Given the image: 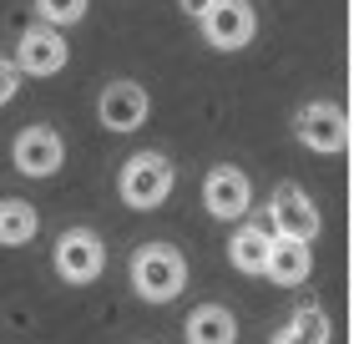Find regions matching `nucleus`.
Returning a JSON list of instances; mask_svg holds the SVG:
<instances>
[{
    "mask_svg": "<svg viewBox=\"0 0 354 344\" xmlns=\"http://www.w3.org/2000/svg\"><path fill=\"white\" fill-rule=\"evenodd\" d=\"M187 284V258L172 248V243H147L132 258V289L147 304H172Z\"/></svg>",
    "mask_w": 354,
    "mask_h": 344,
    "instance_id": "obj_1",
    "label": "nucleus"
},
{
    "mask_svg": "<svg viewBox=\"0 0 354 344\" xmlns=\"http://www.w3.org/2000/svg\"><path fill=\"white\" fill-rule=\"evenodd\" d=\"M172 183H177V172H172V162L162 152H137V157L122 162V203L127 208H142V212L162 208Z\"/></svg>",
    "mask_w": 354,
    "mask_h": 344,
    "instance_id": "obj_2",
    "label": "nucleus"
},
{
    "mask_svg": "<svg viewBox=\"0 0 354 344\" xmlns=\"http://www.w3.org/2000/svg\"><path fill=\"white\" fill-rule=\"evenodd\" d=\"M268 223L273 238H294V243H314L319 238V208L299 183H279L268 198Z\"/></svg>",
    "mask_w": 354,
    "mask_h": 344,
    "instance_id": "obj_3",
    "label": "nucleus"
},
{
    "mask_svg": "<svg viewBox=\"0 0 354 344\" xmlns=\"http://www.w3.org/2000/svg\"><path fill=\"white\" fill-rule=\"evenodd\" d=\"M102 269H106V248L91 228H66L56 238V273L66 284H96Z\"/></svg>",
    "mask_w": 354,
    "mask_h": 344,
    "instance_id": "obj_4",
    "label": "nucleus"
},
{
    "mask_svg": "<svg viewBox=\"0 0 354 344\" xmlns=\"http://www.w3.org/2000/svg\"><path fill=\"white\" fill-rule=\"evenodd\" d=\"M10 162H15L21 177H51L66 162V142H61L56 127H26L10 147Z\"/></svg>",
    "mask_w": 354,
    "mask_h": 344,
    "instance_id": "obj_5",
    "label": "nucleus"
},
{
    "mask_svg": "<svg viewBox=\"0 0 354 344\" xmlns=\"http://www.w3.org/2000/svg\"><path fill=\"white\" fill-rule=\"evenodd\" d=\"M294 132H299V142L309 147V152H344V142H349V117H344L334 102H309V107H299Z\"/></svg>",
    "mask_w": 354,
    "mask_h": 344,
    "instance_id": "obj_6",
    "label": "nucleus"
},
{
    "mask_svg": "<svg viewBox=\"0 0 354 344\" xmlns=\"http://www.w3.org/2000/svg\"><path fill=\"white\" fill-rule=\"evenodd\" d=\"M147 111H152L147 87H137V81H111L96 96V117H102L106 132H137L147 122Z\"/></svg>",
    "mask_w": 354,
    "mask_h": 344,
    "instance_id": "obj_7",
    "label": "nucleus"
},
{
    "mask_svg": "<svg viewBox=\"0 0 354 344\" xmlns=\"http://www.w3.org/2000/svg\"><path fill=\"white\" fill-rule=\"evenodd\" d=\"M253 30H259V15H253L248 0H218V6L203 15V36H207V46H218V51H243L253 41Z\"/></svg>",
    "mask_w": 354,
    "mask_h": 344,
    "instance_id": "obj_8",
    "label": "nucleus"
},
{
    "mask_svg": "<svg viewBox=\"0 0 354 344\" xmlns=\"http://www.w3.org/2000/svg\"><path fill=\"white\" fill-rule=\"evenodd\" d=\"M66 56H71V46L56 26H30L26 36L15 41V66L26 76H56L66 66Z\"/></svg>",
    "mask_w": 354,
    "mask_h": 344,
    "instance_id": "obj_9",
    "label": "nucleus"
},
{
    "mask_svg": "<svg viewBox=\"0 0 354 344\" xmlns=\"http://www.w3.org/2000/svg\"><path fill=\"white\" fill-rule=\"evenodd\" d=\"M203 203H207V212H213V218L233 223V218H243V212H248L253 183H248L238 168H213V172H207V183H203Z\"/></svg>",
    "mask_w": 354,
    "mask_h": 344,
    "instance_id": "obj_10",
    "label": "nucleus"
},
{
    "mask_svg": "<svg viewBox=\"0 0 354 344\" xmlns=\"http://www.w3.org/2000/svg\"><path fill=\"white\" fill-rule=\"evenodd\" d=\"M273 228H259V223H243L238 233L228 238V258L238 273H268V253H273Z\"/></svg>",
    "mask_w": 354,
    "mask_h": 344,
    "instance_id": "obj_11",
    "label": "nucleus"
},
{
    "mask_svg": "<svg viewBox=\"0 0 354 344\" xmlns=\"http://www.w3.org/2000/svg\"><path fill=\"white\" fill-rule=\"evenodd\" d=\"M187 344H238V319L223 304H198L183 324Z\"/></svg>",
    "mask_w": 354,
    "mask_h": 344,
    "instance_id": "obj_12",
    "label": "nucleus"
},
{
    "mask_svg": "<svg viewBox=\"0 0 354 344\" xmlns=\"http://www.w3.org/2000/svg\"><path fill=\"white\" fill-rule=\"evenodd\" d=\"M309 273H314V253H309V243H294V238H279V243H273V253H268V278H273V284L299 289Z\"/></svg>",
    "mask_w": 354,
    "mask_h": 344,
    "instance_id": "obj_13",
    "label": "nucleus"
},
{
    "mask_svg": "<svg viewBox=\"0 0 354 344\" xmlns=\"http://www.w3.org/2000/svg\"><path fill=\"white\" fill-rule=\"evenodd\" d=\"M36 208H30L26 198H0V248H21V243L36 238Z\"/></svg>",
    "mask_w": 354,
    "mask_h": 344,
    "instance_id": "obj_14",
    "label": "nucleus"
},
{
    "mask_svg": "<svg viewBox=\"0 0 354 344\" xmlns=\"http://www.w3.org/2000/svg\"><path fill=\"white\" fill-rule=\"evenodd\" d=\"M273 344H329V314L319 304H304L299 314L273 334Z\"/></svg>",
    "mask_w": 354,
    "mask_h": 344,
    "instance_id": "obj_15",
    "label": "nucleus"
},
{
    "mask_svg": "<svg viewBox=\"0 0 354 344\" xmlns=\"http://www.w3.org/2000/svg\"><path fill=\"white\" fill-rule=\"evenodd\" d=\"M91 0H36V15H41V26H56V30H66L76 26L86 15Z\"/></svg>",
    "mask_w": 354,
    "mask_h": 344,
    "instance_id": "obj_16",
    "label": "nucleus"
},
{
    "mask_svg": "<svg viewBox=\"0 0 354 344\" xmlns=\"http://www.w3.org/2000/svg\"><path fill=\"white\" fill-rule=\"evenodd\" d=\"M21 91V66H15V61H6L0 56V107L10 102V96Z\"/></svg>",
    "mask_w": 354,
    "mask_h": 344,
    "instance_id": "obj_17",
    "label": "nucleus"
},
{
    "mask_svg": "<svg viewBox=\"0 0 354 344\" xmlns=\"http://www.w3.org/2000/svg\"><path fill=\"white\" fill-rule=\"evenodd\" d=\"M177 6H183L187 15H198V21H203V15H207V10H213V6H218V0H177Z\"/></svg>",
    "mask_w": 354,
    "mask_h": 344,
    "instance_id": "obj_18",
    "label": "nucleus"
}]
</instances>
